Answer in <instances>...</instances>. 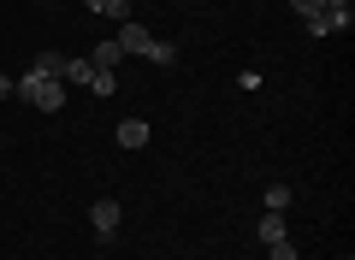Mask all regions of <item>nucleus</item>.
<instances>
[{
	"mask_svg": "<svg viewBox=\"0 0 355 260\" xmlns=\"http://www.w3.org/2000/svg\"><path fill=\"white\" fill-rule=\"evenodd\" d=\"M12 95L24 101V107H36V112H60V107H65V83H60V77H36V71L18 77Z\"/></svg>",
	"mask_w": 355,
	"mask_h": 260,
	"instance_id": "1",
	"label": "nucleus"
},
{
	"mask_svg": "<svg viewBox=\"0 0 355 260\" xmlns=\"http://www.w3.org/2000/svg\"><path fill=\"white\" fill-rule=\"evenodd\" d=\"M89 225H95V236H101V243H113V236H119V201L101 196L95 207H89Z\"/></svg>",
	"mask_w": 355,
	"mask_h": 260,
	"instance_id": "2",
	"label": "nucleus"
},
{
	"mask_svg": "<svg viewBox=\"0 0 355 260\" xmlns=\"http://www.w3.org/2000/svg\"><path fill=\"white\" fill-rule=\"evenodd\" d=\"M113 42H119L125 53H142V60H148V48H154V30H148V24H137V18H125Z\"/></svg>",
	"mask_w": 355,
	"mask_h": 260,
	"instance_id": "3",
	"label": "nucleus"
},
{
	"mask_svg": "<svg viewBox=\"0 0 355 260\" xmlns=\"http://www.w3.org/2000/svg\"><path fill=\"white\" fill-rule=\"evenodd\" d=\"M284 231H291V219H284V213H272V207H266L261 219H254V236H261L266 248H272V243H284Z\"/></svg>",
	"mask_w": 355,
	"mask_h": 260,
	"instance_id": "4",
	"label": "nucleus"
},
{
	"mask_svg": "<svg viewBox=\"0 0 355 260\" xmlns=\"http://www.w3.org/2000/svg\"><path fill=\"white\" fill-rule=\"evenodd\" d=\"M119 60H125V48H119V42H113V36H107V42H101V48L89 53V65H95V71H113V65H119Z\"/></svg>",
	"mask_w": 355,
	"mask_h": 260,
	"instance_id": "5",
	"label": "nucleus"
},
{
	"mask_svg": "<svg viewBox=\"0 0 355 260\" xmlns=\"http://www.w3.org/2000/svg\"><path fill=\"white\" fill-rule=\"evenodd\" d=\"M291 6H296V18L308 24V36H320V18H326V6H320V0H291Z\"/></svg>",
	"mask_w": 355,
	"mask_h": 260,
	"instance_id": "6",
	"label": "nucleus"
},
{
	"mask_svg": "<svg viewBox=\"0 0 355 260\" xmlns=\"http://www.w3.org/2000/svg\"><path fill=\"white\" fill-rule=\"evenodd\" d=\"M349 24H355L349 6H343V12H326V18H320V36H349Z\"/></svg>",
	"mask_w": 355,
	"mask_h": 260,
	"instance_id": "7",
	"label": "nucleus"
},
{
	"mask_svg": "<svg viewBox=\"0 0 355 260\" xmlns=\"http://www.w3.org/2000/svg\"><path fill=\"white\" fill-rule=\"evenodd\" d=\"M95 77H101V71H95L89 60H65V83H83V89H95Z\"/></svg>",
	"mask_w": 355,
	"mask_h": 260,
	"instance_id": "8",
	"label": "nucleus"
},
{
	"mask_svg": "<svg viewBox=\"0 0 355 260\" xmlns=\"http://www.w3.org/2000/svg\"><path fill=\"white\" fill-rule=\"evenodd\" d=\"M30 71H36V77H65V53H36Z\"/></svg>",
	"mask_w": 355,
	"mask_h": 260,
	"instance_id": "9",
	"label": "nucleus"
},
{
	"mask_svg": "<svg viewBox=\"0 0 355 260\" xmlns=\"http://www.w3.org/2000/svg\"><path fill=\"white\" fill-rule=\"evenodd\" d=\"M119 142H125V148H142V142H148V124H142V119H125V124H119Z\"/></svg>",
	"mask_w": 355,
	"mask_h": 260,
	"instance_id": "10",
	"label": "nucleus"
},
{
	"mask_svg": "<svg viewBox=\"0 0 355 260\" xmlns=\"http://www.w3.org/2000/svg\"><path fill=\"white\" fill-rule=\"evenodd\" d=\"M89 12H107V18H119V24H125L130 18V0H83Z\"/></svg>",
	"mask_w": 355,
	"mask_h": 260,
	"instance_id": "11",
	"label": "nucleus"
},
{
	"mask_svg": "<svg viewBox=\"0 0 355 260\" xmlns=\"http://www.w3.org/2000/svg\"><path fill=\"white\" fill-rule=\"evenodd\" d=\"M266 207H272V213L291 207V184H266Z\"/></svg>",
	"mask_w": 355,
	"mask_h": 260,
	"instance_id": "12",
	"label": "nucleus"
},
{
	"mask_svg": "<svg viewBox=\"0 0 355 260\" xmlns=\"http://www.w3.org/2000/svg\"><path fill=\"white\" fill-rule=\"evenodd\" d=\"M148 60H154V65H172V60H178V48H172V42H154Z\"/></svg>",
	"mask_w": 355,
	"mask_h": 260,
	"instance_id": "13",
	"label": "nucleus"
},
{
	"mask_svg": "<svg viewBox=\"0 0 355 260\" xmlns=\"http://www.w3.org/2000/svg\"><path fill=\"white\" fill-rule=\"evenodd\" d=\"M266 254H272V260H296V243H291V236H284V243H272V248H266Z\"/></svg>",
	"mask_w": 355,
	"mask_h": 260,
	"instance_id": "14",
	"label": "nucleus"
},
{
	"mask_svg": "<svg viewBox=\"0 0 355 260\" xmlns=\"http://www.w3.org/2000/svg\"><path fill=\"white\" fill-rule=\"evenodd\" d=\"M320 6H326V12H343V6H349V0H320Z\"/></svg>",
	"mask_w": 355,
	"mask_h": 260,
	"instance_id": "15",
	"label": "nucleus"
}]
</instances>
